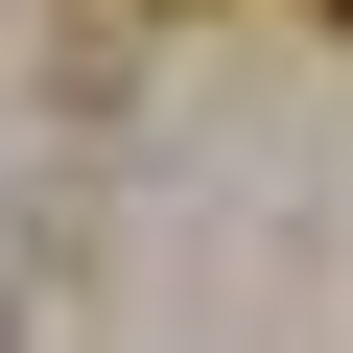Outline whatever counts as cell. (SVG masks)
<instances>
[{"mask_svg":"<svg viewBox=\"0 0 353 353\" xmlns=\"http://www.w3.org/2000/svg\"><path fill=\"white\" fill-rule=\"evenodd\" d=\"M330 24H353V0H330Z\"/></svg>","mask_w":353,"mask_h":353,"instance_id":"cell-1","label":"cell"}]
</instances>
